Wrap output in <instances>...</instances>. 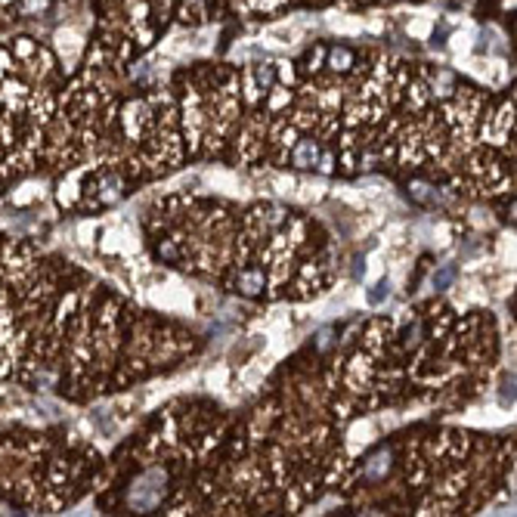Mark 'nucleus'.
Returning <instances> with one entry per match:
<instances>
[{"instance_id":"f257e3e1","label":"nucleus","mask_w":517,"mask_h":517,"mask_svg":"<svg viewBox=\"0 0 517 517\" xmlns=\"http://www.w3.org/2000/svg\"><path fill=\"white\" fill-rule=\"evenodd\" d=\"M162 483H164V474L162 471H149L137 480V486L131 490V505L140 511H149L158 505L162 498Z\"/></svg>"},{"instance_id":"7ed1b4c3","label":"nucleus","mask_w":517,"mask_h":517,"mask_svg":"<svg viewBox=\"0 0 517 517\" xmlns=\"http://www.w3.org/2000/svg\"><path fill=\"white\" fill-rule=\"evenodd\" d=\"M384 468H387V452L381 449V452H375L372 459H368L366 474H368V477H381V474H384Z\"/></svg>"},{"instance_id":"f03ea898","label":"nucleus","mask_w":517,"mask_h":517,"mask_svg":"<svg viewBox=\"0 0 517 517\" xmlns=\"http://www.w3.org/2000/svg\"><path fill=\"white\" fill-rule=\"evenodd\" d=\"M313 162H316V146L307 140V143H300L298 152H294V164H298V168H310Z\"/></svg>"},{"instance_id":"20e7f679","label":"nucleus","mask_w":517,"mask_h":517,"mask_svg":"<svg viewBox=\"0 0 517 517\" xmlns=\"http://www.w3.org/2000/svg\"><path fill=\"white\" fill-rule=\"evenodd\" d=\"M261 282H263V276H261V273H248V276H242V292H248V294L261 292Z\"/></svg>"}]
</instances>
